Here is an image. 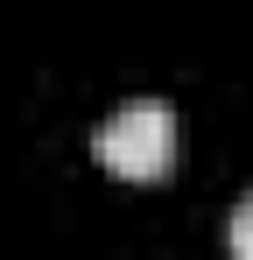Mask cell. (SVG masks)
<instances>
[{
    "instance_id": "1",
    "label": "cell",
    "mask_w": 253,
    "mask_h": 260,
    "mask_svg": "<svg viewBox=\"0 0 253 260\" xmlns=\"http://www.w3.org/2000/svg\"><path fill=\"white\" fill-rule=\"evenodd\" d=\"M91 148H99V162H106L113 176H134V183L162 176L169 155H176V113H169V99H155V91L120 99V106L99 120Z\"/></svg>"
},
{
    "instance_id": "2",
    "label": "cell",
    "mask_w": 253,
    "mask_h": 260,
    "mask_svg": "<svg viewBox=\"0 0 253 260\" xmlns=\"http://www.w3.org/2000/svg\"><path fill=\"white\" fill-rule=\"evenodd\" d=\"M225 239H232V253H239V260H253V190L232 204V218H225Z\"/></svg>"
}]
</instances>
